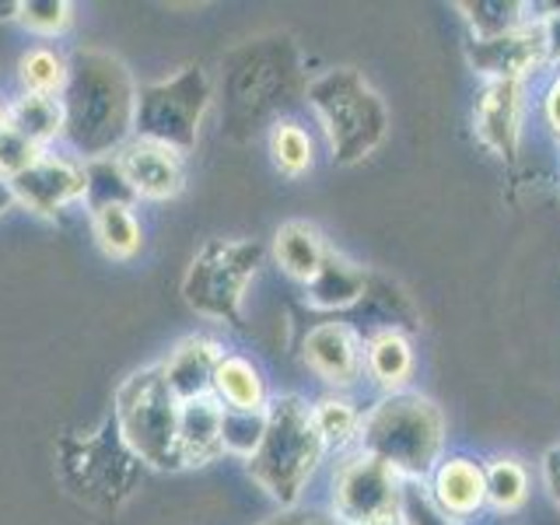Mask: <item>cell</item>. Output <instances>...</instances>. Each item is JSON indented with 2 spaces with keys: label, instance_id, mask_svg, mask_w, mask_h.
Here are the masks:
<instances>
[{
  "label": "cell",
  "instance_id": "cell-1",
  "mask_svg": "<svg viewBox=\"0 0 560 525\" xmlns=\"http://www.w3.org/2000/svg\"><path fill=\"white\" fill-rule=\"evenodd\" d=\"M63 137L88 162L116 158L133 140L137 88L130 70L102 49H78L67 60Z\"/></svg>",
  "mask_w": 560,
  "mask_h": 525
},
{
  "label": "cell",
  "instance_id": "cell-2",
  "mask_svg": "<svg viewBox=\"0 0 560 525\" xmlns=\"http://www.w3.org/2000/svg\"><path fill=\"white\" fill-rule=\"evenodd\" d=\"M323 438L315 431L312 407L298 396H280L267 407V434L249 455L253 480L280 504H294L323 463Z\"/></svg>",
  "mask_w": 560,
  "mask_h": 525
},
{
  "label": "cell",
  "instance_id": "cell-3",
  "mask_svg": "<svg viewBox=\"0 0 560 525\" xmlns=\"http://www.w3.org/2000/svg\"><path fill=\"white\" fill-rule=\"evenodd\" d=\"M442 410L424 396L396 393L382 399L368 417H361V452L375 455L378 463L396 469L407 480H420L424 472H431V466L438 463V452H442Z\"/></svg>",
  "mask_w": 560,
  "mask_h": 525
},
{
  "label": "cell",
  "instance_id": "cell-4",
  "mask_svg": "<svg viewBox=\"0 0 560 525\" xmlns=\"http://www.w3.org/2000/svg\"><path fill=\"white\" fill-rule=\"evenodd\" d=\"M308 102L329 137L332 162L354 165L372 154L389 130V113L358 70H326L308 84Z\"/></svg>",
  "mask_w": 560,
  "mask_h": 525
},
{
  "label": "cell",
  "instance_id": "cell-5",
  "mask_svg": "<svg viewBox=\"0 0 560 525\" xmlns=\"http://www.w3.org/2000/svg\"><path fill=\"white\" fill-rule=\"evenodd\" d=\"M113 420L127 448L144 466L183 469L179 463V402L162 378V364L140 368L116 393Z\"/></svg>",
  "mask_w": 560,
  "mask_h": 525
},
{
  "label": "cell",
  "instance_id": "cell-6",
  "mask_svg": "<svg viewBox=\"0 0 560 525\" xmlns=\"http://www.w3.org/2000/svg\"><path fill=\"white\" fill-rule=\"evenodd\" d=\"M262 262V245L249 238H210L183 277L186 305L214 323H238L245 288Z\"/></svg>",
  "mask_w": 560,
  "mask_h": 525
},
{
  "label": "cell",
  "instance_id": "cell-7",
  "mask_svg": "<svg viewBox=\"0 0 560 525\" xmlns=\"http://www.w3.org/2000/svg\"><path fill=\"white\" fill-rule=\"evenodd\" d=\"M207 105H210V81L200 63H189L165 81L137 88L133 133L140 140H154V144L189 154L197 148Z\"/></svg>",
  "mask_w": 560,
  "mask_h": 525
},
{
  "label": "cell",
  "instance_id": "cell-8",
  "mask_svg": "<svg viewBox=\"0 0 560 525\" xmlns=\"http://www.w3.org/2000/svg\"><path fill=\"white\" fill-rule=\"evenodd\" d=\"M140 466L144 463L127 448L113 417L95 434H88L84 442H70L63 448L67 480L74 483L81 498L102 504H119L122 498H130Z\"/></svg>",
  "mask_w": 560,
  "mask_h": 525
},
{
  "label": "cell",
  "instance_id": "cell-9",
  "mask_svg": "<svg viewBox=\"0 0 560 525\" xmlns=\"http://www.w3.org/2000/svg\"><path fill=\"white\" fill-rule=\"evenodd\" d=\"M402 483L407 480L396 469L358 452L343 459L332 477V512L347 525H399Z\"/></svg>",
  "mask_w": 560,
  "mask_h": 525
},
{
  "label": "cell",
  "instance_id": "cell-10",
  "mask_svg": "<svg viewBox=\"0 0 560 525\" xmlns=\"http://www.w3.org/2000/svg\"><path fill=\"white\" fill-rule=\"evenodd\" d=\"M14 203L28 207L32 214L52 218L60 214L63 207L84 200L88 192V175L81 162H70V158L57 154H43L32 168H25L18 179L8 183Z\"/></svg>",
  "mask_w": 560,
  "mask_h": 525
},
{
  "label": "cell",
  "instance_id": "cell-11",
  "mask_svg": "<svg viewBox=\"0 0 560 525\" xmlns=\"http://www.w3.org/2000/svg\"><path fill=\"white\" fill-rule=\"evenodd\" d=\"M116 165L137 200H172L179 197V189L186 183L183 154L165 144H154V140L133 137L116 154Z\"/></svg>",
  "mask_w": 560,
  "mask_h": 525
},
{
  "label": "cell",
  "instance_id": "cell-12",
  "mask_svg": "<svg viewBox=\"0 0 560 525\" xmlns=\"http://www.w3.org/2000/svg\"><path fill=\"white\" fill-rule=\"evenodd\" d=\"M469 63L487 74L490 81H518L533 67L547 60L539 25H522L515 32L494 35V39H472L469 43Z\"/></svg>",
  "mask_w": 560,
  "mask_h": 525
},
{
  "label": "cell",
  "instance_id": "cell-13",
  "mask_svg": "<svg viewBox=\"0 0 560 525\" xmlns=\"http://www.w3.org/2000/svg\"><path fill=\"white\" fill-rule=\"evenodd\" d=\"M224 361V347L210 337H189L162 361V378L179 407L214 396V372Z\"/></svg>",
  "mask_w": 560,
  "mask_h": 525
},
{
  "label": "cell",
  "instance_id": "cell-14",
  "mask_svg": "<svg viewBox=\"0 0 560 525\" xmlns=\"http://www.w3.org/2000/svg\"><path fill=\"white\" fill-rule=\"evenodd\" d=\"M477 137L483 148L498 158H515L518 137H522V84L518 81H490L472 109Z\"/></svg>",
  "mask_w": 560,
  "mask_h": 525
},
{
  "label": "cell",
  "instance_id": "cell-15",
  "mask_svg": "<svg viewBox=\"0 0 560 525\" xmlns=\"http://www.w3.org/2000/svg\"><path fill=\"white\" fill-rule=\"evenodd\" d=\"M305 361L329 385H350L361 375V343L343 323H323L305 337Z\"/></svg>",
  "mask_w": 560,
  "mask_h": 525
},
{
  "label": "cell",
  "instance_id": "cell-16",
  "mask_svg": "<svg viewBox=\"0 0 560 525\" xmlns=\"http://www.w3.org/2000/svg\"><path fill=\"white\" fill-rule=\"evenodd\" d=\"M221 417H224V407L214 396L192 399L186 407H179V463L183 466H207L224 452Z\"/></svg>",
  "mask_w": 560,
  "mask_h": 525
},
{
  "label": "cell",
  "instance_id": "cell-17",
  "mask_svg": "<svg viewBox=\"0 0 560 525\" xmlns=\"http://www.w3.org/2000/svg\"><path fill=\"white\" fill-rule=\"evenodd\" d=\"M487 501V477L472 459H448L434 469V504L445 515H472Z\"/></svg>",
  "mask_w": 560,
  "mask_h": 525
},
{
  "label": "cell",
  "instance_id": "cell-18",
  "mask_svg": "<svg viewBox=\"0 0 560 525\" xmlns=\"http://www.w3.org/2000/svg\"><path fill=\"white\" fill-rule=\"evenodd\" d=\"M364 288H368V277L358 262H350L347 256H337V253H326L319 273L305 284V291H308L305 298H308L312 308L332 312V308L354 305L364 294Z\"/></svg>",
  "mask_w": 560,
  "mask_h": 525
},
{
  "label": "cell",
  "instance_id": "cell-19",
  "mask_svg": "<svg viewBox=\"0 0 560 525\" xmlns=\"http://www.w3.org/2000/svg\"><path fill=\"white\" fill-rule=\"evenodd\" d=\"M273 253H277L280 270H284L288 277H294V280H302V284H308V280L319 273L329 249H326V242H323L319 228H315V224L288 221V224L277 228Z\"/></svg>",
  "mask_w": 560,
  "mask_h": 525
},
{
  "label": "cell",
  "instance_id": "cell-20",
  "mask_svg": "<svg viewBox=\"0 0 560 525\" xmlns=\"http://www.w3.org/2000/svg\"><path fill=\"white\" fill-rule=\"evenodd\" d=\"M214 399L224 410H267V385L253 361L238 354H224L214 372Z\"/></svg>",
  "mask_w": 560,
  "mask_h": 525
},
{
  "label": "cell",
  "instance_id": "cell-21",
  "mask_svg": "<svg viewBox=\"0 0 560 525\" xmlns=\"http://www.w3.org/2000/svg\"><path fill=\"white\" fill-rule=\"evenodd\" d=\"M11 127L25 140H32L39 151H46L52 140L63 137V105L60 98L22 95L11 105Z\"/></svg>",
  "mask_w": 560,
  "mask_h": 525
},
{
  "label": "cell",
  "instance_id": "cell-22",
  "mask_svg": "<svg viewBox=\"0 0 560 525\" xmlns=\"http://www.w3.org/2000/svg\"><path fill=\"white\" fill-rule=\"evenodd\" d=\"M364 361H368V372H372V378L378 385H385V389H399V385L407 382L413 372V347L402 332L385 329L372 343H368Z\"/></svg>",
  "mask_w": 560,
  "mask_h": 525
},
{
  "label": "cell",
  "instance_id": "cell-23",
  "mask_svg": "<svg viewBox=\"0 0 560 525\" xmlns=\"http://www.w3.org/2000/svg\"><path fill=\"white\" fill-rule=\"evenodd\" d=\"M92 228H95V238L102 245L105 256L113 259H130L140 253V224L133 218V207H122V203H109V207H98L92 210Z\"/></svg>",
  "mask_w": 560,
  "mask_h": 525
},
{
  "label": "cell",
  "instance_id": "cell-24",
  "mask_svg": "<svg viewBox=\"0 0 560 525\" xmlns=\"http://www.w3.org/2000/svg\"><path fill=\"white\" fill-rule=\"evenodd\" d=\"M18 78H22V84H25V95L60 98L63 88H67V60L57 49L35 46L25 52L22 63H18Z\"/></svg>",
  "mask_w": 560,
  "mask_h": 525
},
{
  "label": "cell",
  "instance_id": "cell-25",
  "mask_svg": "<svg viewBox=\"0 0 560 525\" xmlns=\"http://www.w3.org/2000/svg\"><path fill=\"white\" fill-rule=\"evenodd\" d=\"M312 420L326 448H347L350 442H358V434H361V413L350 407L347 399H337V396H326L315 402Z\"/></svg>",
  "mask_w": 560,
  "mask_h": 525
},
{
  "label": "cell",
  "instance_id": "cell-26",
  "mask_svg": "<svg viewBox=\"0 0 560 525\" xmlns=\"http://www.w3.org/2000/svg\"><path fill=\"white\" fill-rule=\"evenodd\" d=\"M487 501L498 508V512H515L529 498V477L515 459H498L487 472Z\"/></svg>",
  "mask_w": 560,
  "mask_h": 525
},
{
  "label": "cell",
  "instance_id": "cell-27",
  "mask_svg": "<svg viewBox=\"0 0 560 525\" xmlns=\"http://www.w3.org/2000/svg\"><path fill=\"white\" fill-rule=\"evenodd\" d=\"M262 434H267V410H224V417H221L224 452L249 459V455L259 448Z\"/></svg>",
  "mask_w": 560,
  "mask_h": 525
},
{
  "label": "cell",
  "instance_id": "cell-28",
  "mask_svg": "<svg viewBox=\"0 0 560 525\" xmlns=\"http://www.w3.org/2000/svg\"><path fill=\"white\" fill-rule=\"evenodd\" d=\"M466 22L477 32V39H494V35L522 28V4H504V0H477V4H459Z\"/></svg>",
  "mask_w": 560,
  "mask_h": 525
},
{
  "label": "cell",
  "instance_id": "cell-29",
  "mask_svg": "<svg viewBox=\"0 0 560 525\" xmlns=\"http://www.w3.org/2000/svg\"><path fill=\"white\" fill-rule=\"evenodd\" d=\"M270 154L280 172L302 175L305 168H312V137L298 122H280L270 133Z\"/></svg>",
  "mask_w": 560,
  "mask_h": 525
},
{
  "label": "cell",
  "instance_id": "cell-30",
  "mask_svg": "<svg viewBox=\"0 0 560 525\" xmlns=\"http://www.w3.org/2000/svg\"><path fill=\"white\" fill-rule=\"evenodd\" d=\"M70 18H74V8L67 0H25L18 8V22L35 35H60Z\"/></svg>",
  "mask_w": 560,
  "mask_h": 525
},
{
  "label": "cell",
  "instance_id": "cell-31",
  "mask_svg": "<svg viewBox=\"0 0 560 525\" xmlns=\"http://www.w3.org/2000/svg\"><path fill=\"white\" fill-rule=\"evenodd\" d=\"M43 154L46 151L35 148L32 140H25L14 127L0 130V179H4V183L18 179V175H22L25 168H32Z\"/></svg>",
  "mask_w": 560,
  "mask_h": 525
},
{
  "label": "cell",
  "instance_id": "cell-32",
  "mask_svg": "<svg viewBox=\"0 0 560 525\" xmlns=\"http://www.w3.org/2000/svg\"><path fill=\"white\" fill-rule=\"evenodd\" d=\"M402 525H452V518L410 480L402 483Z\"/></svg>",
  "mask_w": 560,
  "mask_h": 525
},
{
  "label": "cell",
  "instance_id": "cell-33",
  "mask_svg": "<svg viewBox=\"0 0 560 525\" xmlns=\"http://www.w3.org/2000/svg\"><path fill=\"white\" fill-rule=\"evenodd\" d=\"M542 483H547L553 504L560 508V445H553L547 455H542Z\"/></svg>",
  "mask_w": 560,
  "mask_h": 525
},
{
  "label": "cell",
  "instance_id": "cell-34",
  "mask_svg": "<svg viewBox=\"0 0 560 525\" xmlns=\"http://www.w3.org/2000/svg\"><path fill=\"white\" fill-rule=\"evenodd\" d=\"M542 32V46H547V60H560V11L550 14L547 22H536Z\"/></svg>",
  "mask_w": 560,
  "mask_h": 525
},
{
  "label": "cell",
  "instance_id": "cell-35",
  "mask_svg": "<svg viewBox=\"0 0 560 525\" xmlns=\"http://www.w3.org/2000/svg\"><path fill=\"white\" fill-rule=\"evenodd\" d=\"M547 119H550V127L560 133V81L550 88V95H547Z\"/></svg>",
  "mask_w": 560,
  "mask_h": 525
},
{
  "label": "cell",
  "instance_id": "cell-36",
  "mask_svg": "<svg viewBox=\"0 0 560 525\" xmlns=\"http://www.w3.org/2000/svg\"><path fill=\"white\" fill-rule=\"evenodd\" d=\"M11 203H14V197H11V186H8L4 179H0V218L8 214V210H11Z\"/></svg>",
  "mask_w": 560,
  "mask_h": 525
},
{
  "label": "cell",
  "instance_id": "cell-37",
  "mask_svg": "<svg viewBox=\"0 0 560 525\" xmlns=\"http://www.w3.org/2000/svg\"><path fill=\"white\" fill-rule=\"evenodd\" d=\"M11 127V105L0 102V130H8Z\"/></svg>",
  "mask_w": 560,
  "mask_h": 525
}]
</instances>
